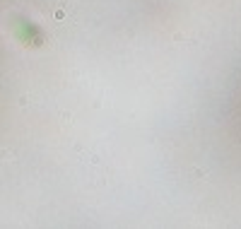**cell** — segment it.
I'll return each mask as SVG.
<instances>
[{"label":"cell","instance_id":"cell-1","mask_svg":"<svg viewBox=\"0 0 241 229\" xmlns=\"http://www.w3.org/2000/svg\"><path fill=\"white\" fill-rule=\"evenodd\" d=\"M56 19H65V10H56Z\"/></svg>","mask_w":241,"mask_h":229}]
</instances>
